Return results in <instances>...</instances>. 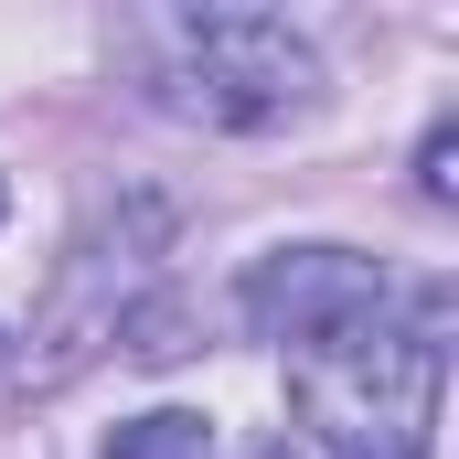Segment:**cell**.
Here are the masks:
<instances>
[{"mask_svg":"<svg viewBox=\"0 0 459 459\" xmlns=\"http://www.w3.org/2000/svg\"><path fill=\"white\" fill-rule=\"evenodd\" d=\"M310 86H321V65L278 11H182L171 22L160 97L204 128H278L310 108Z\"/></svg>","mask_w":459,"mask_h":459,"instance_id":"1","label":"cell"},{"mask_svg":"<svg viewBox=\"0 0 459 459\" xmlns=\"http://www.w3.org/2000/svg\"><path fill=\"white\" fill-rule=\"evenodd\" d=\"M246 321H256V342H278L289 363H332V352L374 342L395 321V299H385V267L352 256V246H278L246 278Z\"/></svg>","mask_w":459,"mask_h":459,"instance_id":"2","label":"cell"},{"mask_svg":"<svg viewBox=\"0 0 459 459\" xmlns=\"http://www.w3.org/2000/svg\"><path fill=\"white\" fill-rule=\"evenodd\" d=\"M108 459H214V417H193V406H150V417H128L108 438Z\"/></svg>","mask_w":459,"mask_h":459,"instance_id":"3","label":"cell"},{"mask_svg":"<svg viewBox=\"0 0 459 459\" xmlns=\"http://www.w3.org/2000/svg\"><path fill=\"white\" fill-rule=\"evenodd\" d=\"M417 193H428V204H449V193H459V128H449V117H438L428 150H417Z\"/></svg>","mask_w":459,"mask_h":459,"instance_id":"4","label":"cell"}]
</instances>
